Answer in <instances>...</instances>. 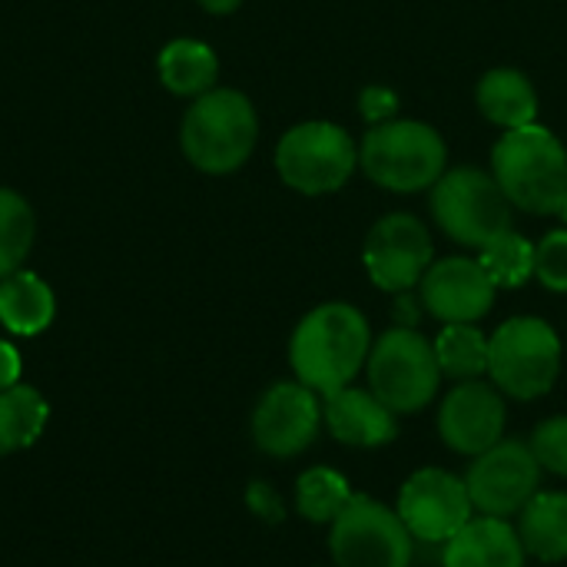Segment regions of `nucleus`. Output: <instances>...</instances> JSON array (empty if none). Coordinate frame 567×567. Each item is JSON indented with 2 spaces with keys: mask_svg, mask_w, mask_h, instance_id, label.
<instances>
[{
  "mask_svg": "<svg viewBox=\"0 0 567 567\" xmlns=\"http://www.w3.org/2000/svg\"><path fill=\"white\" fill-rule=\"evenodd\" d=\"M542 462L528 442L502 439L488 452L475 455L465 485L478 515L488 518H518V512L542 492Z\"/></svg>",
  "mask_w": 567,
  "mask_h": 567,
  "instance_id": "9d476101",
  "label": "nucleus"
},
{
  "mask_svg": "<svg viewBox=\"0 0 567 567\" xmlns=\"http://www.w3.org/2000/svg\"><path fill=\"white\" fill-rule=\"evenodd\" d=\"M322 425L339 445L349 449H382L399 435V415L372 389L355 385L322 399Z\"/></svg>",
  "mask_w": 567,
  "mask_h": 567,
  "instance_id": "dca6fc26",
  "label": "nucleus"
},
{
  "mask_svg": "<svg viewBox=\"0 0 567 567\" xmlns=\"http://www.w3.org/2000/svg\"><path fill=\"white\" fill-rule=\"evenodd\" d=\"M252 442L269 458L302 455L322 429V395L299 379L276 382L252 409Z\"/></svg>",
  "mask_w": 567,
  "mask_h": 567,
  "instance_id": "ddd939ff",
  "label": "nucleus"
},
{
  "mask_svg": "<svg viewBox=\"0 0 567 567\" xmlns=\"http://www.w3.org/2000/svg\"><path fill=\"white\" fill-rule=\"evenodd\" d=\"M429 206H432L435 226L452 243L472 252H482L498 236L515 229L512 226L515 206L495 183L492 169H482V166L445 169V176L432 186Z\"/></svg>",
  "mask_w": 567,
  "mask_h": 567,
  "instance_id": "39448f33",
  "label": "nucleus"
},
{
  "mask_svg": "<svg viewBox=\"0 0 567 567\" xmlns=\"http://www.w3.org/2000/svg\"><path fill=\"white\" fill-rule=\"evenodd\" d=\"M525 545L508 518H472L452 542H445L442 567H525Z\"/></svg>",
  "mask_w": 567,
  "mask_h": 567,
  "instance_id": "f3484780",
  "label": "nucleus"
},
{
  "mask_svg": "<svg viewBox=\"0 0 567 567\" xmlns=\"http://www.w3.org/2000/svg\"><path fill=\"white\" fill-rule=\"evenodd\" d=\"M528 445L538 455L545 472L567 478V415H555V419H545L542 425H535Z\"/></svg>",
  "mask_w": 567,
  "mask_h": 567,
  "instance_id": "cd10ccee",
  "label": "nucleus"
},
{
  "mask_svg": "<svg viewBox=\"0 0 567 567\" xmlns=\"http://www.w3.org/2000/svg\"><path fill=\"white\" fill-rule=\"evenodd\" d=\"M478 113L498 130H522L538 123V90L528 73L515 66L488 70L475 86Z\"/></svg>",
  "mask_w": 567,
  "mask_h": 567,
  "instance_id": "a211bd4d",
  "label": "nucleus"
},
{
  "mask_svg": "<svg viewBox=\"0 0 567 567\" xmlns=\"http://www.w3.org/2000/svg\"><path fill=\"white\" fill-rule=\"evenodd\" d=\"M488 169L508 203L532 216H561L567 203V150L542 123L505 130Z\"/></svg>",
  "mask_w": 567,
  "mask_h": 567,
  "instance_id": "f03ea898",
  "label": "nucleus"
},
{
  "mask_svg": "<svg viewBox=\"0 0 567 567\" xmlns=\"http://www.w3.org/2000/svg\"><path fill=\"white\" fill-rule=\"evenodd\" d=\"M246 502H249V508H252L262 522H269V525H279V522L286 518L282 498H279L266 482H252L249 492H246Z\"/></svg>",
  "mask_w": 567,
  "mask_h": 567,
  "instance_id": "c756f323",
  "label": "nucleus"
},
{
  "mask_svg": "<svg viewBox=\"0 0 567 567\" xmlns=\"http://www.w3.org/2000/svg\"><path fill=\"white\" fill-rule=\"evenodd\" d=\"M412 542L399 512L369 495H355L329 525V555L336 567H412Z\"/></svg>",
  "mask_w": 567,
  "mask_h": 567,
  "instance_id": "1a4fd4ad",
  "label": "nucleus"
},
{
  "mask_svg": "<svg viewBox=\"0 0 567 567\" xmlns=\"http://www.w3.org/2000/svg\"><path fill=\"white\" fill-rule=\"evenodd\" d=\"M33 233L37 219L30 203L20 193L0 186V279L23 269V259L33 246Z\"/></svg>",
  "mask_w": 567,
  "mask_h": 567,
  "instance_id": "393cba45",
  "label": "nucleus"
},
{
  "mask_svg": "<svg viewBox=\"0 0 567 567\" xmlns=\"http://www.w3.org/2000/svg\"><path fill=\"white\" fill-rule=\"evenodd\" d=\"M359 106H362V116L369 120V126H379V123L395 120L399 96L389 86H365L362 96H359Z\"/></svg>",
  "mask_w": 567,
  "mask_h": 567,
  "instance_id": "c85d7f7f",
  "label": "nucleus"
},
{
  "mask_svg": "<svg viewBox=\"0 0 567 567\" xmlns=\"http://www.w3.org/2000/svg\"><path fill=\"white\" fill-rule=\"evenodd\" d=\"M495 282L482 269L478 256H449L429 266L419 282V299L429 316L442 326L482 322L495 306Z\"/></svg>",
  "mask_w": 567,
  "mask_h": 567,
  "instance_id": "2eb2a0df",
  "label": "nucleus"
},
{
  "mask_svg": "<svg viewBox=\"0 0 567 567\" xmlns=\"http://www.w3.org/2000/svg\"><path fill=\"white\" fill-rule=\"evenodd\" d=\"M359 169V146L352 133L329 120H306L282 133L276 146L279 179L302 196L339 193Z\"/></svg>",
  "mask_w": 567,
  "mask_h": 567,
  "instance_id": "6e6552de",
  "label": "nucleus"
},
{
  "mask_svg": "<svg viewBox=\"0 0 567 567\" xmlns=\"http://www.w3.org/2000/svg\"><path fill=\"white\" fill-rule=\"evenodd\" d=\"M561 219H565V226H567V203H565V209H561Z\"/></svg>",
  "mask_w": 567,
  "mask_h": 567,
  "instance_id": "473e14b6",
  "label": "nucleus"
},
{
  "mask_svg": "<svg viewBox=\"0 0 567 567\" xmlns=\"http://www.w3.org/2000/svg\"><path fill=\"white\" fill-rule=\"evenodd\" d=\"M432 262H435L432 233L412 213L382 216L362 243V266L372 286L392 296L419 289Z\"/></svg>",
  "mask_w": 567,
  "mask_h": 567,
  "instance_id": "9b49d317",
  "label": "nucleus"
},
{
  "mask_svg": "<svg viewBox=\"0 0 567 567\" xmlns=\"http://www.w3.org/2000/svg\"><path fill=\"white\" fill-rule=\"evenodd\" d=\"M372 349L369 319L352 302H322L299 319L289 339L292 375L322 399L352 385Z\"/></svg>",
  "mask_w": 567,
  "mask_h": 567,
  "instance_id": "f257e3e1",
  "label": "nucleus"
},
{
  "mask_svg": "<svg viewBox=\"0 0 567 567\" xmlns=\"http://www.w3.org/2000/svg\"><path fill=\"white\" fill-rule=\"evenodd\" d=\"M525 555L542 565L567 561V492H538L515 518Z\"/></svg>",
  "mask_w": 567,
  "mask_h": 567,
  "instance_id": "aec40b11",
  "label": "nucleus"
},
{
  "mask_svg": "<svg viewBox=\"0 0 567 567\" xmlns=\"http://www.w3.org/2000/svg\"><path fill=\"white\" fill-rule=\"evenodd\" d=\"M478 262L495 282V289H518L528 279H535V243L508 229L505 236H498L492 246L478 252Z\"/></svg>",
  "mask_w": 567,
  "mask_h": 567,
  "instance_id": "a878e982",
  "label": "nucleus"
},
{
  "mask_svg": "<svg viewBox=\"0 0 567 567\" xmlns=\"http://www.w3.org/2000/svg\"><path fill=\"white\" fill-rule=\"evenodd\" d=\"M352 498L355 492L349 478L339 475L336 468L316 465L296 478V508L312 525H332Z\"/></svg>",
  "mask_w": 567,
  "mask_h": 567,
  "instance_id": "b1692460",
  "label": "nucleus"
},
{
  "mask_svg": "<svg viewBox=\"0 0 567 567\" xmlns=\"http://www.w3.org/2000/svg\"><path fill=\"white\" fill-rule=\"evenodd\" d=\"M50 422V402L33 385H10L0 392V455L23 452L37 445Z\"/></svg>",
  "mask_w": 567,
  "mask_h": 567,
  "instance_id": "4be33fe9",
  "label": "nucleus"
},
{
  "mask_svg": "<svg viewBox=\"0 0 567 567\" xmlns=\"http://www.w3.org/2000/svg\"><path fill=\"white\" fill-rule=\"evenodd\" d=\"M365 375L369 389L395 415H415L429 409L442 389L435 342L415 326H392L389 332L372 339Z\"/></svg>",
  "mask_w": 567,
  "mask_h": 567,
  "instance_id": "0eeeda50",
  "label": "nucleus"
},
{
  "mask_svg": "<svg viewBox=\"0 0 567 567\" xmlns=\"http://www.w3.org/2000/svg\"><path fill=\"white\" fill-rule=\"evenodd\" d=\"M561 339L538 316H515L488 336V379L518 402L548 395L561 375Z\"/></svg>",
  "mask_w": 567,
  "mask_h": 567,
  "instance_id": "423d86ee",
  "label": "nucleus"
},
{
  "mask_svg": "<svg viewBox=\"0 0 567 567\" xmlns=\"http://www.w3.org/2000/svg\"><path fill=\"white\" fill-rule=\"evenodd\" d=\"M156 70H159V83L176 93V96H203L216 86L219 80V56L209 43L203 40H193V37H179V40H169L163 50H159V60H156Z\"/></svg>",
  "mask_w": 567,
  "mask_h": 567,
  "instance_id": "412c9836",
  "label": "nucleus"
},
{
  "mask_svg": "<svg viewBox=\"0 0 567 567\" xmlns=\"http://www.w3.org/2000/svg\"><path fill=\"white\" fill-rule=\"evenodd\" d=\"M259 143V116L246 93L213 86L196 96L179 126V146L186 159L209 176H226L246 166Z\"/></svg>",
  "mask_w": 567,
  "mask_h": 567,
  "instance_id": "7ed1b4c3",
  "label": "nucleus"
},
{
  "mask_svg": "<svg viewBox=\"0 0 567 567\" xmlns=\"http://www.w3.org/2000/svg\"><path fill=\"white\" fill-rule=\"evenodd\" d=\"M395 512L409 535L425 545L452 542L475 518L465 478L445 468H419L415 475H409L399 488Z\"/></svg>",
  "mask_w": 567,
  "mask_h": 567,
  "instance_id": "f8f14e48",
  "label": "nucleus"
},
{
  "mask_svg": "<svg viewBox=\"0 0 567 567\" xmlns=\"http://www.w3.org/2000/svg\"><path fill=\"white\" fill-rule=\"evenodd\" d=\"M505 395L488 379L455 382L452 392L442 399L435 425L439 439L465 458H475L505 439Z\"/></svg>",
  "mask_w": 567,
  "mask_h": 567,
  "instance_id": "4468645a",
  "label": "nucleus"
},
{
  "mask_svg": "<svg viewBox=\"0 0 567 567\" xmlns=\"http://www.w3.org/2000/svg\"><path fill=\"white\" fill-rule=\"evenodd\" d=\"M435 359L442 369V379L452 382H472L488 375V336L478 329V322H455L442 326L435 336Z\"/></svg>",
  "mask_w": 567,
  "mask_h": 567,
  "instance_id": "5701e85b",
  "label": "nucleus"
},
{
  "mask_svg": "<svg viewBox=\"0 0 567 567\" xmlns=\"http://www.w3.org/2000/svg\"><path fill=\"white\" fill-rule=\"evenodd\" d=\"M359 169L389 193H425L445 176L449 146L442 133L422 120H389L365 130Z\"/></svg>",
  "mask_w": 567,
  "mask_h": 567,
  "instance_id": "20e7f679",
  "label": "nucleus"
},
{
  "mask_svg": "<svg viewBox=\"0 0 567 567\" xmlns=\"http://www.w3.org/2000/svg\"><path fill=\"white\" fill-rule=\"evenodd\" d=\"M20 375H23V359H20V352H17L7 339H0V392L10 389V385H17Z\"/></svg>",
  "mask_w": 567,
  "mask_h": 567,
  "instance_id": "7c9ffc66",
  "label": "nucleus"
},
{
  "mask_svg": "<svg viewBox=\"0 0 567 567\" xmlns=\"http://www.w3.org/2000/svg\"><path fill=\"white\" fill-rule=\"evenodd\" d=\"M199 7H203L206 13H216V17H226V13H233V10H239V7H243V0H199Z\"/></svg>",
  "mask_w": 567,
  "mask_h": 567,
  "instance_id": "2f4dec72",
  "label": "nucleus"
},
{
  "mask_svg": "<svg viewBox=\"0 0 567 567\" xmlns=\"http://www.w3.org/2000/svg\"><path fill=\"white\" fill-rule=\"evenodd\" d=\"M56 316L53 289L30 269H17L0 279V326L13 336H40Z\"/></svg>",
  "mask_w": 567,
  "mask_h": 567,
  "instance_id": "6ab92c4d",
  "label": "nucleus"
},
{
  "mask_svg": "<svg viewBox=\"0 0 567 567\" xmlns=\"http://www.w3.org/2000/svg\"><path fill=\"white\" fill-rule=\"evenodd\" d=\"M535 279L548 292H567V226L551 229L542 243H535Z\"/></svg>",
  "mask_w": 567,
  "mask_h": 567,
  "instance_id": "bb28decb",
  "label": "nucleus"
}]
</instances>
